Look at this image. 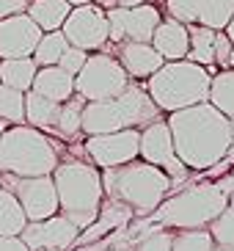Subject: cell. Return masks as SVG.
<instances>
[{
	"label": "cell",
	"mask_w": 234,
	"mask_h": 251,
	"mask_svg": "<svg viewBox=\"0 0 234 251\" xmlns=\"http://www.w3.org/2000/svg\"><path fill=\"white\" fill-rule=\"evenodd\" d=\"M140 3H149V0H116V6L130 8V6H140Z\"/></svg>",
	"instance_id": "37"
},
{
	"label": "cell",
	"mask_w": 234,
	"mask_h": 251,
	"mask_svg": "<svg viewBox=\"0 0 234 251\" xmlns=\"http://www.w3.org/2000/svg\"><path fill=\"white\" fill-rule=\"evenodd\" d=\"M80 229L61 213L42 218V221H28L20 232V240L30 251H66L77 243Z\"/></svg>",
	"instance_id": "14"
},
{
	"label": "cell",
	"mask_w": 234,
	"mask_h": 251,
	"mask_svg": "<svg viewBox=\"0 0 234 251\" xmlns=\"http://www.w3.org/2000/svg\"><path fill=\"white\" fill-rule=\"evenodd\" d=\"M99 177H102V191L108 199L121 201L138 215H152L174 188L165 171L140 157L118 163V166H108L99 171Z\"/></svg>",
	"instance_id": "2"
},
{
	"label": "cell",
	"mask_w": 234,
	"mask_h": 251,
	"mask_svg": "<svg viewBox=\"0 0 234 251\" xmlns=\"http://www.w3.org/2000/svg\"><path fill=\"white\" fill-rule=\"evenodd\" d=\"M130 75L124 67L116 61V55L108 52H91L80 72L74 75V94H80L86 102L96 100H110V97L121 94L130 86Z\"/></svg>",
	"instance_id": "8"
},
{
	"label": "cell",
	"mask_w": 234,
	"mask_h": 251,
	"mask_svg": "<svg viewBox=\"0 0 234 251\" xmlns=\"http://www.w3.org/2000/svg\"><path fill=\"white\" fill-rule=\"evenodd\" d=\"M232 58H234L232 39H229L223 30H215V67L229 69V67H232Z\"/></svg>",
	"instance_id": "33"
},
{
	"label": "cell",
	"mask_w": 234,
	"mask_h": 251,
	"mask_svg": "<svg viewBox=\"0 0 234 251\" xmlns=\"http://www.w3.org/2000/svg\"><path fill=\"white\" fill-rule=\"evenodd\" d=\"M36 61L25 55V58H0V83L11 86L17 91H28L36 75Z\"/></svg>",
	"instance_id": "23"
},
{
	"label": "cell",
	"mask_w": 234,
	"mask_h": 251,
	"mask_svg": "<svg viewBox=\"0 0 234 251\" xmlns=\"http://www.w3.org/2000/svg\"><path fill=\"white\" fill-rule=\"evenodd\" d=\"M187 61L212 69L215 67V30L207 25H187Z\"/></svg>",
	"instance_id": "21"
},
{
	"label": "cell",
	"mask_w": 234,
	"mask_h": 251,
	"mask_svg": "<svg viewBox=\"0 0 234 251\" xmlns=\"http://www.w3.org/2000/svg\"><path fill=\"white\" fill-rule=\"evenodd\" d=\"M165 125L174 138L176 157L190 171H210L226 160L232 147V122L212 102L171 111Z\"/></svg>",
	"instance_id": "1"
},
{
	"label": "cell",
	"mask_w": 234,
	"mask_h": 251,
	"mask_svg": "<svg viewBox=\"0 0 234 251\" xmlns=\"http://www.w3.org/2000/svg\"><path fill=\"white\" fill-rule=\"evenodd\" d=\"M210 235L218 246H226V249H234V196L226 201V207L215 215L212 221L207 224Z\"/></svg>",
	"instance_id": "29"
},
{
	"label": "cell",
	"mask_w": 234,
	"mask_h": 251,
	"mask_svg": "<svg viewBox=\"0 0 234 251\" xmlns=\"http://www.w3.org/2000/svg\"><path fill=\"white\" fill-rule=\"evenodd\" d=\"M52 182L58 196V213L69 218L80 232L91 226L105 199L99 169L88 160H58V166L52 169Z\"/></svg>",
	"instance_id": "3"
},
{
	"label": "cell",
	"mask_w": 234,
	"mask_h": 251,
	"mask_svg": "<svg viewBox=\"0 0 234 251\" xmlns=\"http://www.w3.org/2000/svg\"><path fill=\"white\" fill-rule=\"evenodd\" d=\"M229 196L218 185H193L187 191L163 199L154 210V218L171 229H198L207 226L226 207Z\"/></svg>",
	"instance_id": "7"
},
{
	"label": "cell",
	"mask_w": 234,
	"mask_h": 251,
	"mask_svg": "<svg viewBox=\"0 0 234 251\" xmlns=\"http://www.w3.org/2000/svg\"><path fill=\"white\" fill-rule=\"evenodd\" d=\"M44 30L25 11L0 20V58H25L33 55Z\"/></svg>",
	"instance_id": "16"
},
{
	"label": "cell",
	"mask_w": 234,
	"mask_h": 251,
	"mask_svg": "<svg viewBox=\"0 0 234 251\" xmlns=\"http://www.w3.org/2000/svg\"><path fill=\"white\" fill-rule=\"evenodd\" d=\"M171 235L174 232H168V229H163V226L146 229L143 235H138L132 240L130 251H171Z\"/></svg>",
	"instance_id": "31"
},
{
	"label": "cell",
	"mask_w": 234,
	"mask_h": 251,
	"mask_svg": "<svg viewBox=\"0 0 234 251\" xmlns=\"http://www.w3.org/2000/svg\"><path fill=\"white\" fill-rule=\"evenodd\" d=\"M116 61L135 80H146L149 75L163 67V55L149 42H121V45H116Z\"/></svg>",
	"instance_id": "17"
},
{
	"label": "cell",
	"mask_w": 234,
	"mask_h": 251,
	"mask_svg": "<svg viewBox=\"0 0 234 251\" xmlns=\"http://www.w3.org/2000/svg\"><path fill=\"white\" fill-rule=\"evenodd\" d=\"M61 33L66 36V42L80 50H102L108 45V17L105 8H99L96 3H80L72 6L66 14Z\"/></svg>",
	"instance_id": "12"
},
{
	"label": "cell",
	"mask_w": 234,
	"mask_h": 251,
	"mask_svg": "<svg viewBox=\"0 0 234 251\" xmlns=\"http://www.w3.org/2000/svg\"><path fill=\"white\" fill-rule=\"evenodd\" d=\"M58 144L30 125H11L0 130V174L39 177L58 166Z\"/></svg>",
	"instance_id": "4"
},
{
	"label": "cell",
	"mask_w": 234,
	"mask_h": 251,
	"mask_svg": "<svg viewBox=\"0 0 234 251\" xmlns=\"http://www.w3.org/2000/svg\"><path fill=\"white\" fill-rule=\"evenodd\" d=\"M0 251H30L20 237H0Z\"/></svg>",
	"instance_id": "35"
},
{
	"label": "cell",
	"mask_w": 234,
	"mask_h": 251,
	"mask_svg": "<svg viewBox=\"0 0 234 251\" xmlns=\"http://www.w3.org/2000/svg\"><path fill=\"white\" fill-rule=\"evenodd\" d=\"M108 251H121V249H108Z\"/></svg>",
	"instance_id": "41"
},
{
	"label": "cell",
	"mask_w": 234,
	"mask_h": 251,
	"mask_svg": "<svg viewBox=\"0 0 234 251\" xmlns=\"http://www.w3.org/2000/svg\"><path fill=\"white\" fill-rule=\"evenodd\" d=\"M83 100L80 94H72L69 100L61 102V111H58V122H55V135L64 141H72L74 135H80V116H83Z\"/></svg>",
	"instance_id": "26"
},
{
	"label": "cell",
	"mask_w": 234,
	"mask_h": 251,
	"mask_svg": "<svg viewBox=\"0 0 234 251\" xmlns=\"http://www.w3.org/2000/svg\"><path fill=\"white\" fill-rule=\"evenodd\" d=\"M138 138H140L138 127L88 135L86 144H83V155L88 157V163H94L96 169L118 166V163H127V160L138 157Z\"/></svg>",
	"instance_id": "13"
},
{
	"label": "cell",
	"mask_w": 234,
	"mask_h": 251,
	"mask_svg": "<svg viewBox=\"0 0 234 251\" xmlns=\"http://www.w3.org/2000/svg\"><path fill=\"white\" fill-rule=\"evenodd\" d=\"M86 58H88L86 50H80V47H74V45H66V50L61 52V58H58V67L74 77V75L80 72V67L86 64Z\"/></svg>",
	"instance_id": "32"
},
{
	"label": "cell",
	"mask_w": 234,
	"mask_h": 251,
	"mask_svg": "<svg viewBox=\"0 0 234 251\" xmlns=\"http://www.w3.org/2000/svg\"><path fill=\"white\" fill-rule=\"evenodd\" d=\"M69 3L66 0H30L25 14L33 20L42 30H61L66 14H69Z\"/></svg>",
	"instance_id": "22"
},
{
	"label": "cell",
	"mask_w": 234,
	"mask_h": 251,
	"mask_svg": "<svg viewBox=\"0 0 234 251\" xmlns=\"http://www.w3.org/2000/svg\"><path fill=\"white\" fill-rule=\"evenodd\" d=\"M223 33L232 39V45H234V11H232V17H229V23L223 25Z\"/></svg>",
	"instance_id": "36"
},
{
	"label": "cell",
	"mask_w": 234,
	"mask_h": 251,
	"mask_svg": "<svg viewBox=\"0 0 234 251\" xmlns=\"http://www.w3.org/2000/svg\"><path fill=\"white\" fill-rule=\"evenodd\" d=\"M0 119L8 125L25 122V91H17L11 86L0 83Z\"/></svg>",
	"instance_id": "30"
},
{
	"label": "cell",
	"mask_w": 234,
	"mask_h": 251,
	"mask_svg": "<svg viewBox=\"0 0 234 251\" xmlns=\"http://www.w3.org/2000/svg\"><path fill=\"white\" fill-rule=\"evenodd\" d=\"M25 224H28V218L22 213L17 196L0 185V237H20Z\"/></svg>",
	"instance_id": "24"
},
{
	"label": "cell",
	"mask_w": 234,
	"mask_h": 251,
	"mask_svg": "<svg viewBox=\"0 0 234 251\" xmlns=\"http://www.w3.org/2000/svg\"><path fill=\"white\" fill-rule=\"evenodd\" d=\"M138 157L152 163V166H157V169H163L171 177L174 185L190 174V169H187L174 152V138H171V130H168V125H165V119H154V122L140 127Z\"/></svg>",
	"instance_id": "10"
},
{
	"label": "cell",
	"mask_w": 234,
	"mask_h": 251,
	"mask_svg": "<svg viewBox=\"0 0 234 251\" xmlns=\"http://www.w3.org/2000/svg\"><path fill=\"white\" fill-rule=\"evenodd\" d=\"M232 64H234V58H232Z\"/></svg>",
	"instance_id": "42"
},
{
	"label": "cell",
	"mask_w": 234,
	"mask_h": 251,
	"mask_svg": "<svg viewBox=\"0 0 234 251\" xmlns=\"http://www.w3.org/2000/svg\"><path fill=\"white\" fill-rule=\"evenodd\" d=\"M165 8L174 20L185 25H207L223 30L234 11V0H165Z\"/></svg>",
	"instance_id": "15"
},
{
	"label": "cell",
	"mask_w": 234,
	"mask_h": 251,
	"mask_svg": "<svg viewBox=\"0 0 234 251\" xmlns=\"http://www.w3.org/2000/svg\"><path fill=\"white\" fill-rule=\"evenodd\" d=\"M30 0H0V20H6L11 14H22L28 8Z\"/></svg>",
	"instance_id": "34"
},
{
	"label": "cell",
	"mask_w": 234,
	"mask_h": 251,
	"mask_svg": "<svg viewBox=\"0 0 234 251\" xmlns=\"http://www.w3.org/2000/svg\"><path fill=\"white\" fill-rule=\"evenodd\" d=\"M207 102H212L223 116L234 119V69H220L218 75H212L210 80V94Z\"/></svg>",
	"instance_id": "25"
},
{
	"label": "cell",
	"mask_w": 234,
	"mask_h": 251,
	"mask_svg": "<svg viewBox=\"0 0 234 251\" xmlns=\"http://www.w3.org/2000/svg\"><path fill=\"white\" fill-rule=\"evenodd\" d=\"M154 119H160V108L146 94V89L127 86L121 94L110 100H96V102L83 105L80 116V133L99 135L113 133V130H127V127H143Z\"/></svg>",
	"instance_id": "6"
},
{
	"label": "cell",
	"mask_w": 234,
	"mask_h": 251,
	"mask_svg": "<svg viewBox=\"0 0 234 251\" xmlns=\"http://www.w3.org/2000/svg\"><path fill=\"white\" fill-rule=\"evenodd\" d=\"M0 185L17 196L28 221H42V218H50V215L58 213V196H55L52 174H39V177L0 174Z\"/></svg>",
	"instance_id": "9"
},
{
	"label": "cell",
	"mask_w": 234,
	"mask_h": 251,
	"mask_svg": "<svg viewBox=\"0 0 234 251\" xmlns=\"http://www.w3.org/2000/svg\"><path fill=\"white\" fill-rule=\"evenodd\" d=\"M61 102H52L47 97L36 91H25V125L36 127L42 133H55V122H58Z\"/></svg>",
	"instance_id": "20"
},
{
	"label": "cell",
	"mask_w": 234,
	"mask_h": 251,
	"mask_svg": "<svg viewBox=\"0 0 234 251\" xmlns=\"http://www.w3.org/2000/svg\"><path fill=\"white\" fill-rule=\"evenodd\" d=\"M210 251H234V249H226V246H218V243H215Z\"/></svg>",
	"instance_id": "40"
},
{
	"label": "cell",
	"mask_w": 234,
	"mask_h": 251,
	"mask_svg": "<svg viewBox=\"0 0 234 251\" xmlns=\"http://www.w3.org/2000/svg\"><path fill=\"white\" fill-rule=\"evenodd\" d=\"M30 91L47 97L52 102H64L74 94V77L69 72L52 64V67H39L33 75V83H30Z\"/></svg>",
	"instance_id": "19"
},
{
	"label": "cell",
	"mask_w": 234,
	"mask_h": 251,
	"mask_svg": "<svg viewBox=\"0 0 234 251\" xmlns=\"http://www.w3.org/2000/svg\"><path fill=\"white\" fill-rule=\"evenodd\" d=\"M69 6H80V3H94V0H66Z\"/></svg>",
	"instance_id": "39"
},
{
	"label": "cell",
	"mask_w": 234,
	"mask_h": 251,
	"mask_svg": "<svg viewBox=\"0 0 234 251\" xmlns=\"http://www.w3.org/2000/svg\"><path fill=\"white\" fill-rule=\"evenodd\" d=\"M210 80H212V72L201 64H193L187 58L163 61V67L146 77V94L160 111L171 113L179 108L207 102Z\"/></svg>",
	"instance_id": "5"
},
{
	"label": "cell",
	"mask_w": 234,
	"mask_h": 251,
	"mask_svg": "<svg viewBox=\"0 0 234 251\" xmlns=\"http://www.w3.org/2000/svg\"><path fill=\"white\" fill-rule=\"evenodd\" d=\"M108 17V42L121 45V42H152V33L163 17L157 6L152 3H140V6H113L105 8Z\"/></svg>",
	"instance_id": "11"
},
{
	"label": "cell",
	"mask_w": 234,
	"mask_h": 251,
	"mask_svg": "<svg viewBox=\"0 0 234 251\" xmlns=\"http://www.w3.org/2000/svg\"><path fill=\"white\" fill-rule=\"evenodd\" d=\"M232 122V147H229V155H226V160H234V119H229Z\"/></svg>",
	"instance_id": "38"
},
{
	"label": "cell",
	"mask_w": 234,
	"mask_h": 251,
	"mask_svg": "<svg viewBox=\"0 0 234 251\" xmlns=\"http://www.w3.org/2000/svg\"><path fill=\"white\" fill-rule=\"evenodd\" d=\"M149 45L163 55V61H179L187 55V25L168 17V20H160L157 28L152 33V42Z\"/></svg>",
	"instance_id": "18"
},
{
	"label": "cell",
	"mask_w": 234,
	"mask_h": 251,
	"mask_svg": "<svg viewBox=\"0 0 234 251\" xmlns=\"http://www.w3.org/2000/svg\"><path fill=\"white\" fill-rule=\"evenodd\" d=\"M66 45H69V42H66V36L61 30H44L30 58L36 61V67H52V64H58V58H61V52L66 50Z\"/></svg>",
	"instance_id": "27"
},
{
	"label": "cell",
	"mask_w": 234,
	"mask_h": 251,
	"mask_svg": "<svg viewBox=\"0 0 234 251\" xmlns=\"http://www.w3.org/2000/svg\"><path fill=\"white\" fill-rule=\"evenodd\" d=\"M215 246L207 226L198 229H176L171 235V251H210Z\"/></svg>",
	"instance_id": "28"
}]
</instances>
